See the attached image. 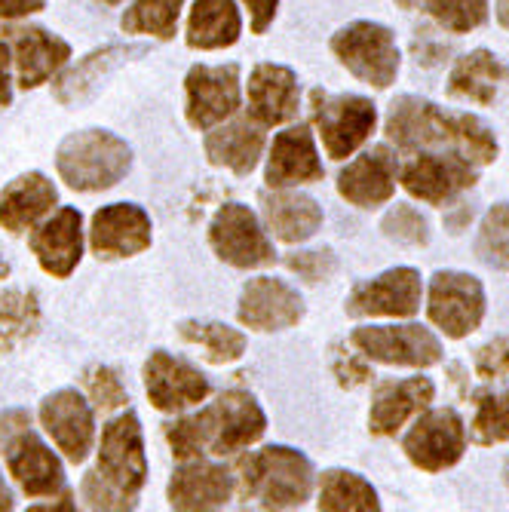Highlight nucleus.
I'll return each instance as SVG.
<instances>
[{
	"label": "nucleus",
	"instance_id": "obj_2",
	"mask_svg": "<svg viewBox=\"0 0 509 512\" xmlns=\"http://www.w3.org/2000/svg\"><path fill=\"white\" fill-rule=\"evenodd\" d=\"M264 433V411L246 393H224L197 417H184L166 430L175 457L188 460L200 451L234 454L249 448Z\"/></svg>",
	"mask_w": 509,
	"mask_h": 512
},
{
	"label": "nucleus",
	"instance_id": "obj_26",
	"mask_svg": "<svg viewBox=\"0 0 509 512\" xmlns=\"http://www.w3.org/2000/svg\"><path fill=\"white\" fill-rule=\"evenodd\" d=\"M31 249L43 270L53 276H68L80 261V215L74 209H59L31 237Z\"/></svg>",
	"mask_w": 509,
	"mask_h": 512
},
{
	"label": "nucleus",
	"instance_id": "obj_25",
	"mask_svg": "<svg viewBox=\"0 0 509 512\" xmlns=\"http://www.w3.org/2000/svg\"><path fill=\"white\" fill-rule=\"evenodd\" d=\"M7 460H10V473L16 476V482L25 488V494L31 497H40V494H53L62 488L65 476H62V467L59 460L53 457V451L46 448L40 439L28 433H22L10 451H7Z\"/></svg>",
	"mask_w": 509,
	"mask_h": 512
},
{
	"label": "nucleus",
	"instance_id": "obj_41",
	"mask_svg": "<svg viewBox=\"0 0 509 512\" xmlns=\"http://www.w3.org/2000/svg\"><path fill=\"white\" fill-rule=\"evenodd\" d=\"M86 390H89L92 402H96V408H102V411H114V408L126 405V390L111 368H102V365L89 368L86 371Z\"/></svg>",
	"mask_w": 509,
	"mask_h": 512
},
{
	"label": "nucleus",
	"instance_id": "obj_52",
	"mask_svg": "<svg viewBox=\"0 0 509 512\" xmlns=\"http://www.w3.org/2000/svg\"><path fill=\"white\" fill-rule=\"evenodd\" d=\"M7 273H10V264L0 258V279H7Z\"/></svg>",
	"mask_w": 509,
	"mask_h": 512
},
{
	"label": "nucleus",
	"instance_id": "obj_21",
	"mask_svg": "<svg viewBox=\"0 0 509 512\" xmlns=\"http://www.w3.org/2000/svg\"><path fill=\"white\" fill-rule=\"evenodd\" d=\"M322 178V163L316 157V145L307 126H295L276 135L270 166H267V184L270 188H286V184H307Z\"/></svg>",
	"mask_w": 509,
	"mask_h": 512
},
{
	"label": "nucleus",
	"instance_id": "obj_50",
	"mask_svg": "<svg viewBox=\"0 0 509 512\" xmlns=\"http://www.w3.org/2000/svg\"><path fill=\"white\" fill-rule=\"evenodd\" d=\"M497 22L509 28V0H497Z\"/></svg>",
	"mask_w": 509,
	"mask_h": 512
},
{
	"label": "nucleus",
	"instance_id": "obj_44",
	"mask_svg": "<svg viewBox=\"0 0 509 512\" xmlns=\"http://www.w3.org/2000/svg\"><path fill=\"white\" fill-rule=\"evenodd\" d=\"M335 378L344 384V387H359L372 378V371L368 365L356 356V353H347L341 347H335Z\"/></svg>",
	"mask_w": 509,
	"mask_h": 512
},
{
	"label": "nucleus",
	"instance_id": "obj_4",
	"mask_svg": "<svg viewBox=\"0 0 509 512\" xmlns=\"http://www.w3.org/2000/svg\"><path fill=\"white\" fill-rule=\"evenodd\" d=\"M243 491L264 509L301 506L313 491L310 460L292 448H264L243 460Z\"/></svg>",
	"mask_w": 509,
	"mask_h": 512
},
{
	"label": "nucleus",
	"instance_id": "obj_27",
	"mask_svg": "<svg viewBox=\"0 0 509 512\" xmlns=\"http://www.w3.org/2000/svg\"><path fill=\"white\" fill-rule=\"evenodd\" d=\"M53 206H56V188L40 172H28L0 194V224L13 230V234H22L25 227H31Z\"/></svg>",
	"mask_w": 509,
	"mask_h": 512
},
{
	"label": "nucleus",
	"instance_id": "obj_34",
	"mask_svg": "<svg viewBox=\"0 0 509 512\" xmlns=\"http://www.w3.org/2000/svg\"><path fill=\"white\" fill-rule=\"evenodd\" d=\"M181 338L197 344L212 362H234L246 353V338L221 322H181Z\"/></svg>",
	"mask_w": 509,
	"mask_h": 512
},
{
	"label": "nucleus",
	"instance_id": "obj_35",
	"mask_svg": "<svg viewBox=\"0 0 509 512\" xmlns=\"http://www.w3.org/2000/svg\"><path fill=\"white\" fill-rule=\"evenodd\" d=\"M142 50H132V46H108L102 53H92L83 65H77L68 77H62L59 83V99L62 102H77L86 96V89H92L105 71H111L117 62H123L126 56H138Z\"/></svg>",
	"mask_w": 509,
	"mask_h": 512
},
{
	"label": "nucleus",
	"instance_id": "obj_49",
	"mask_svg": "<svg viewBox=\"0 0 509 512\" xmlns=\"http://www.w3.org/2000/svg\"><path fill=\"white\" fill-rule=\"evenodd\" d=\"M4 509H13V494L4 485V476H0V512H4Z\"/></svg>",
	"mask_w": 509,
	"mask_h": 512
},
{
	"label": "nucleus",
	"instance_id": "obj_37",
	"mask_svg": "<svg viewBox=\"0 0 509 512\" xmlns=\"http://www.w3.org/2000/svg\"><path fill=\"white\" fill-rule=\"evenodd\" d=\"M476 255L494 270H509V203H497L476 237Z\"/></svg>",
	"mask_w": 509,
	"mask_h": 512
},
{
	"label": "nucleus",
	"instance_id": "obj_3",
	"mask_svg": "<svg viewBox=\"0 0 509 512\" xmlns=\"http://www.w3.org/2000/svg\"><path fill=\"white\" fill-rule=\"evenodd\" d=\"M148 460L142 442V424L129 411L111 421L102 433L99 470L83 482L86 506L92 509H129L138 488L145 485Z\"/></svg>",
	"mask_w": 509,
	"mask_h": 512
},
{
	"label": "nucleus",
	"instance_id": "obj_11",
	"mask_svg": "<svg viewBox=\"0 0 509 512\" xmlns=\"http://www.w3.org/2000/svg\"><path fill=\"white\" fill-rule=\"evenodd\" d=\"M402 184L411 197L442 206L476 184V163L451 151L418 154L402 169Z\"/></svg>",
	"mask_w": 509,
	"mask_h": 512
},
{
	"label": "nucleus",
	"instance_id": "obj_32",
	"mask_svg": "<svg viewBox=\"0 0 509 512\" xmlns=\"http://www.w3.org/2000/svg\"><path fill=\"white\" fill-rule=\"evenodd\" d=\"M319 509H335V512H375L381 509L375 488L362 476L347 470H329L319 485Z\"/></svg>",
	"mask_w": 509,
	"mask_h": 512
},
{
	"label": "nucleus",
	"instance_id": "obj_6",
	"mask_svg": "<svg viewBox=\"0 0 509 512\" xmlns=\"http://www.w3.org/2000/svg\"><path fill=\"white\" fill-rule=\"evenodd\" d=\"M332 50L353 77H359L362 83H372L378 89H387L399 74L396 40H393V31L384 25L353 22L335 34Z\"/></svg>",
	"mask_w": 509,
	"mask_h": 512
},
{
	"label": "nucleus",
	"instance_id": "obj_20",
	"mask_svg": "<svg viewBox=\"0 0 509 512\" xmlns=\"http://www.w3.org/2000/svg\"><path fill=\"white\" fill-rule=\"evenodd\" d=\"M249 111L258 123L276 126L298 114V80L283 65H258L249 77Z\"/></svg>",
	"mask_w": 509,
	"mask_h": 512
},
{
	"label": "nucleus",
	"instance_id": "obj_31",
	"mask_svg": "<svg viewBox=\"0 0 509 512\" xmlns=\"http://www.w3.org/2000/svg\"><path fill=\"white\" fill-rule=\"evenodd\" d=\"M240 28L234 0H197L188 22V43L200 50H221V46L237 43Z\"/></svg>",
	"mask_w": 509,
	"mask_h": 512
},
{
	"label": "nucleus",
	"instance_id": "obj_36",
	"mask_svg": "<svg viewBox=\"0 0 509 512\" xmlns=\"http://www.w3.org/2000/svg\"><path fill=\"white\" fill-rule=\"evenodd\" d=\"M181 0H135L123 16V28L132 34H154L169 40L178 25Z\"/></svg>",
	"mask_w": 509,
	"mask_h": 512
},
{
	"label": "nucleus",
	"instance_id": "obj_45",
	"mask_svg": "<svg viewBox=\"0 0 509 512\" xmlns=\"http://www.w3.org/2000/svg\"><path fill=\"white\" fill-rule=\"evenodd\" d=\"M28 427H31V417H28V411H22V408H13V411H4V414H0V454H7L10 445H13L22 433H28Z\"/></svg>",
	"mask_w": 509,
	"mask_h": 512
},
{
	"label": "nucleus",
	"instance_id": "obj_51",
	"mask_svg": "<svg viewBox=\"0 0 509 512\" xmlns=\"http://www.w3.org/2000/svg\"><path fill=\"white\" fill-rule=\"evenodd\" d=\"M399 7H405V10H414V7H421V0H396Z\"/></svg>",
	"mask_w": 509,
	"mask_h": 512
},
{
	"label": "nucleus",
	"instance_id": "obj_14",
	"mask_svg": "<svg viewBox=\"0 0 509 512\" xmlns=\"http://www.w3.org/2000/svg\"><path fill=\"white\" fill-rule=\"evenodd\" d=\"M240 105L237 65H200L188 74V120L197 129H212Z\"/></svg>",
	"mask_w": 509,
	"mask_h": 512
},
{
	"label": "nucleus",
	"instance_id": "obj_16",
	"mask_svg": "<svg viewBox=\"0 0 509 512\" xmlns=\"http://www.w3.org/2000/svg\"><path fill=\"white\" fill-rule=\"evenodd\" d=\"M304 316V301L295 289H289L283 279L258 276L243 289L240 298V319L249 329L258 332H280L289 329Z\"/></svg>",
	"mask_w": 509,
	"mask_h": 512
},
{
	"label": "nucleus",
	"instance_id": "obj_18",
	"mask_svg": "<svg viewBox=\"0 0 509 512\" xmlns=\"http://www.w3.org/2000/svg\"><path fill=\"white\" fill-rule=\"evenodd\" d=\"M338 191L359 209H375L387 203L396 191V154L384 145L362 154L341 172Z\"/></svg>",
	"mask_w": 509,
	"mask_h": 512
},
{
	"label": "nucleus",
	"instance_id": "obj_43",
	"mask_svg": "<svg viewBox=\"0 0 509 512\" xmlns=\"http://www.w3.org/2000/svg\"><path fill=\"white\" fill-rule=\"evenodd\" d=\"M289 267L310 279V283H316V279H326L335 270V258L332 252H298L289 258Z\"/></svg>",
	"mask_w": 509,
	"mask_h": 512
},
{
	"label": "nucleus",
	"instance_id": "obj_33",
	"mask_svg": "<svg viewBox=\"0 0 509 512\" xmlns=\"http://www.w3.org/2000/svg\"><path fill=\"white\" fill-rule=\"evenodd\" d=\"M40 307L34 292H4L0 295V347L10 350L22 341H28L37 332Z\"/></svg>",
	"mask_w": 509,
	"mask_h": 512
},
{
	"label": "nucleus",
	"instance_id": "obj_17",
	"mask_svg": "<svg viewBox=\"0 0 509 512\" xmlns=\"http://www.w3.org/2000/svg\"><path fill=\"white\" fill-rule=\"evenodd\" d=\"M151 246V218L132 203H117L92 218V249L99 258H126Z\"/></svg>",
	"mask_w": 509,
	"mask_h": 512
},
{
	"label": "nucleus",
	"instance_id": "obj_38",
	"mask_svg": "<svg viewBox=\"0 0 509 512\" xmlns=\"http://www.w3.org/2000/svg\"><path fill=\"white\" fill-rule=\"evenodd\" d=\"M473 439L479 445L509 442V387L503 393H482L473 417Z\"/></svg>",
	"mask_w": 509,
	"mask_h": 512
},
{
	"label": "nucleus",
	"instance_id": "obj_7",
	"mask_svg": "<svg viewBox=\"0 0 509 512\" xmlns=\"http://www.w3.org/2000/svg\"><path fill=\"white\" fill-rule=\"evenodd\" d=\"M313 117L332 160L350 157L368 135L375 132V105L362 96H326L313 92Z\"/></svg>",
	"mask_w": 509,
	"mask_h": 512
},
{
	"label": "nucleus",
	"instance_id": "obj_28",
	"mask_svg": "<svg viewBox=\"0 0 509 512\" xmlns=\"http://www.w3.org/2000/svg\"><path fill=\"white\" fill-rule=\"evenodd\" d=\"M264 148V135L249 120H234L230 126H221L209 132L206 138V154L215 166H227L240 175L252 172Z\"/></svg>",
	"mask_w": 509,
	"mask_h": 512
},
{
	"label": "nucleus",
	"instance_id": "obj_12",
	"mask_svg": "<svg viewBox=\"0 0 509 512\" xmlns=\"http://www.w3.org/2000/svg\"><path fill=\"white\" fill-rule=\"evenodd\" d=\"M209 237L218 258L234 267H264L273 261V246L264 237L258 218L240 203H227L224 209H218Z\"/></svg>",
	"mask_w": 509,
	"mask_h": 512
},
{
	"label": "nucleus",
	"instance_id": "obj_13",
	"mask_svg": "<svg viewBox=\"0 0 509 512\" xmlns=\"http://www.w3.org/2000/svg\"><path fill=\"white\" fill-rule=\"evenodd\" d=\"M421 307V273L414 267L387 270L359 283L347 298L350 316H411Z\"/></svg>",
	"mask_w": 509,
	"mask_h": 512
},
{
	"label": "nucleus",
	"instance_id": "obj_5",
	"mask_svg": "<svg viewBox=\"0 0 509 512\" xmlns=\"http://www.w3.org/2000/svg\"><path fill=\"white\" fill-rule=\"evenodd\" d=\"M59 175L74 191H105L129 172L132 154L123 138L105 129H86L65 138L59 148Z\"/></svg>",
	"mask_w": 509,
	"mask_h": 512
},
{
	"label": "nucleus",
	"instance_id": "obj_22",
	"mask_svg": "<svg viewBox=\"0 0 509 512\" xmlns=\"http://www.w3.org/2000/svg\"><path fill=\"white\" fill-rule=\"evenodd\" d=\"M230 491H234V482L224 467L194 460L172 476L169 503L175 509H218L230 500Z\"/></svg>",
	"mask_w": 509,
	"mask_h": 512
},
{
	"label": "nucleus",
	"instance_id": "obj_29",
	"mask_svg": "<svg viewBox=\"0 0 509 512\" xmlns=\"http://www.w3.org/2000/svg\"><path fill=\"white\" fill-rule=\"evenodd\" d=\"M503 80H506L503 62L488 50H476L454 65L448 77V92L457 99H470L476 105H491Z\"/></svg>",
	"mask_w": 509,
	"mask_h": 512
},
{
	"label": "nucleus",
	"instance_id": "obj_24",
	"mask_svg": "<svg viewBox=\"0 0 509 512\" xmlns=\"http://www.w3.org/2000/svg\"><path fill=\"white\" fill-rule=\"evenodd\" d=\"M13 46H16V62H19V83L25 89H34L40 83H46L56 68L65 65V59L71 56L68 43L46 34L40 28H10L7 31Z\"/></svg>",
	"mask_w": 509,
	"mask_h": 512
},
{
	"label": "nucleus",
	"instance_id": "obj_8",
	"mask_svg": "<svg viewBox=\"0 0 509 512\" xmlns=\"http://www.w3.org/2000/svg\"><path fill=\"white\" fill-rule=\"evenodd\" d=\"M430 319L448 338H467L476 332L485 316V289L476 276L442 270L430 283Z\"/></svg>",
	"mask_w": 509,
	"mask_h": 512
},
{
	"label": "nucleus",
	"instance_id": "obj_47",
	"mask_svg": "<svg viewBox=\"0 0 509 512\" xmlns=\"http://www.w3.org/2000/svg\"><path fill=\"white\" fill-rule=\"evenodd\" d=\"M43 4L46 0H0V16H7V19L28 16V13L43 10Z\"/></svg>",
	"mask_w": 509,
	"mask_h": 512
},
{
	"label": "nucleus",
	"instance_id": "obj_40",
	"mask_svg": "<svg viewBox=\"0 0 509 512\" xmlns=\"http://www.w3.org/2000/svg\"><path fill=\"white\" fill-rule=\"evenodd\" d=\"M384 234L390 240H399L405 246H427L430 240V227L427 218L411 209V206H396L387 218H384Z\"/></svg>",
	"mask_w": 509,
	"mask_h": 512
},
{
	"label": "nucleus",
	"instance_id": "obj_19",
	"mask_svg": "<svg viewBox=\"0 0 509 512\" xmlns=\"http://www.w3.org/2000/svg\"><path fill=\"white\" fill-rule=\"evenodd\" d=\"M40 421L59 451L80 463L92 448V411L74 390H59L40 408Z\"/></svg>",
	"mask_w": 509,
	"mask_h": 512
},
{
	"label": "nucleus",
	"instance_id": "obj_10",
	"mask_svg": "<svg viewBox=\"0 0 509 512\" xmlns=\"http://www.w3.org/2000/svg\"><path fill=\"white\" fill-rule=\"evenodd\" d=\"M467 451V430L454 408H433L405 436V454L427 473L448 470Z\"/></svg>",
	"mask_w": 509,
	"mask_h": 512
},
{
	"label": "nucleus",
	"instance_id": "obj_42",
	"mask_svg": "<svg viewBox=\"0 0 509 512\" xmlns=\"http://www.w3.org/2000/svg\"><path fill=\"white\" fill-rule=\"evenodd\" d=\"M476 371L485 381H497V378L509 375V341L494 338L491 344H485L476 356Z\"/></svg>",
	"mask_w": 509,
	"mask_h": 512
},
{
	"label": "nucleus",
	"instance_id": "obj_30",
	"mask_svg": "<svg viewBox=\"0 0 509 512\" xmlns=\"http://www.w3.org/2000/svg\"><path fill=\"white\" fill-rule=\"evenodd\" d=\"M264 218L280 240L304 243L319 230L322 209L316 206V200L304 194H273V197H264Z\"/></svg>",
	"mask_w": 509,
	"mask_h": 512
},
{
	"label": "nucleus",
	"instance_id": "obj_9",
	"mask_svg": "<svg viewBox=\"0 0 509 512\" xmlns=\"http://www.w3.org/2000/svg\"><path fill=\"white\" fill-rule=\"evenodd\" d=\"M353 344L362 356L387 365L427 368L442 359L439 338L424 325H365L353 332Z\"/></svg>",
	"mask_w": 509,
	"mask_h": 512
},
{
	"label": "nucleus",
	"instance_id": "obj_53",
	"mask_svg": "<svg viewBox=\"0 0 509 512\" xmlns=\"http://www.w3.org/2000/svg\"><path fill=\"white\" fill-rule=\"evenodd\" d=\"M108 4H120V0H108Z\"/></svg>",
	"mask_w": 509,
	"mask_h": 512
},
{
	"label": "nucleus",
	"instance_id": "obj_15",
	"mask_svg": "<svg viewBox=\"0 0 509 512\" xmlns=\"http://www.w3.org/2000/svg\"><path fill=\"white\" fill-rule=\"evenodd\" d=\"M145 384L148 396L160 411H178L197 405L209 396V381L188 362H181L163 350L151 353L145 365Z\"/></svg>",
	"mask_w": 509,
	"mask_h": 512
},
{
	"label": "nucleus",
	"instance_id": "obj_39",
	"mask_svg": "<svg viewBox=\"0 0 509 512\" xmlns=\"http://www.w3.org/2000/svg\"><path fill=\"white\" fill-rule=\"evenodd\" d=\"M430 16L451 34H467L488 19V0H427Z\"/></svg>",
	"mask_w": 509,
	"mask_h": 512
},
{
	"label": "nucleus",
	"instance_id": "obj_23",
	"mask_svg": "<svg viewBox=\"0 0 509 512\" xmlns=\"http://www.w3.org/2000/svg\"><path fill=\"white\" fill-rule=\"evenodd\" d=\"M433 381L430 378H408L399 384H387L378 390V399L368 414V427L378 436H393L411 414L424 411L433 402Z\"/></svg>",
	"mask_w": 509,
	"mask_h": 512
},
{
	"label": "nucleus",
	"instance_id": "obj_48",
	"mask_svg": "<svg viewBox=\"0 0 509 512\" xmlns=\"http://www.w3.org/2000/svg\"><path fill=\"white\" fill-rule=\"evenodd\" d=\"M10 105V53L0 43V108Z\"/></svg>",
	"mask_w": 509,
	"mask_h": 512
},
{
	"label": "nucleus",
	"instance_id": "obj_1",
	"mask_svg": "<svg viewBox=\"0 0 509 512\" xmlns=\"http://www.w3.org/2000/svg\"><path fill=\"white\" fill-rule=\"evenodd\" d=\"M387 135L402 151H451L476 166L497 157V138L482 120L470 114H448L439 105L414 96L393 102Z\"/></svg>",
	"mask_w": 509,
	"mask_h": 512
},
{
	"label": "nucleus",
	"instance_id": "obj_46",
	"mask_svg": "<svg viewBox=\"0 0 509 512\" xmlns=\"http://www.w3.org/2000/svg\"><path fill=\"white\" fill-rule=\"evenodd\" d=\"M276 4H280V0H246V7H249V13H252V28H255V34H261V31L273 22Z\"/></svg>",
	"mask_w": 509,
	"mask_h": 512
}]
</instances>
